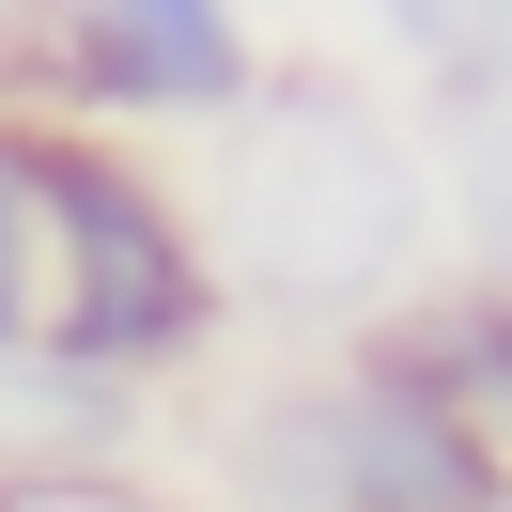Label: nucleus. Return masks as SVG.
<instances>
[{"instance_id": "obj_1", "label": "nucleus", "mask_w": 512, "mask_h": 512, "mask_svg": "<svg viewBox=\"0 0 512 512\" xmlns=\"http://www.w3.org/2000/svg\"><path fill=\"white\" fill-rule=\"evenodd\" d=\"M202 264H218L233 326H295V342H373L388 311L450 280L435 233V171H419V125L388 94H357L342 63H264L249 109L202 156Z\"/></svg>"}, {"instance_id": "obj_5", "label": "nucleus", "mask_w": 512, "mask_h": 512, "mask_svg": "<svg viewBox=\"0 0 512 512\" xmlns=\"http://www.w3.org/2000/svg\"><path fill=\"white\" fill-rule=\"evenodd\" d=\"M140 419H156V388H109V373H78V357H47V342L0 357V481H16V497L125 466Z\"/></svg>"}, {"instance_id": "obj_4", "label": "nucleus", "mask_w": 512, "mask_h": 512, "mask_svg": "<svg viewBox=\"0 0 512 512\" xmlns=\"http://www.w3.org/2000/svg\"><path fill=\"white\" fill-rule=\"evenodd\" d=\"M0 78H16L0 109H47V125H94V140L233 125L264 78V32H249V0H32Z\"/></svg>"}, {"instance_id": "obj_10", "label": "nucleus", "mask_w": 512, "mask_h": 512, "mask_svg": "<svg viewBox=\"0 0 512 512\" xmlns=\"http://www.w3.org/2000/svg\"><path fill=\"white\" fill-rule=\"evenodd\" d=\"M0 512H32V497H16V481H0Z\"/></svg>"}, {"instance_id": "obj_11", "label": "nucleus", "mask_w": 512, "mask_h": 512, "mask_svg": "<svg viewBox=\"0 0 512 512\" xmlns=\"http://www.w3.org/2000/svg\"><path fill=\"white\" fill-rule=\"evenodd\" d=\"M466 512H512V497H466Z\"/></svg>"}, {"instance_id": "obj_6", "label": "nucleus", "mask_w": 512, "mask_h": 512, "mask_svg": "<svg viewBox=\"0 0 512 512\" xmlns=\"http://www.w3.org/2000/svg\"><path fill=\"white\" fill-rule=\"evenodd\" d=\"M419 171H435V233H466V280H512V47L435 78Z\"/></svg>"}, {"instance_id": "obj_2", "label": "nucleus", "mask_w": 512, "mask_h": 512, "mask_svg": "<svg viewBox=\"0 0 512 512\" xmlns=\"http://www.w3.org/2000/svg\"><path fill=\"white\" fill-rule=\"evenodd\" d=\"M218 264H202V218L140 140L47 125L32 109V342L78 357L109 388H156L218 342Z\"/></svg>"}, {"instance_id": "obj_9", "label": "nucleus", "mask_w": 512, "mask_h": 512, "mask_svg": "<svg viewBox=\"0 0 512 512\" xmlns=\"http://www.w3.org/2000/svg\"><path fill=\"white\" fill-rule=\"evenodd\" d=\"M16 32H32V0H0V47H16Z\"/></svg>"}, {"instance_id": "obj_7", "label": "nucleus", "mask_w": 512, "mask_h": 512, "mask_svg": "<svg viewBox=\"0 0 512 512\" xmlns=\"http://www.w3.org/2000/svg\"><path fill=\"white\" fill-rule=\"evenodd\" d=\"M32 342V109H0V357Z\"/></svg>"}, {"instance_id": "obj_12", "label": "nucleus", "mask_w": 512, "mask_h": 512, "mask_svg": "<svg viewBox=\"0 0 512 512\" xmlns=\"http://www.w3.org/2000/svg\"><path fill=\"white\" fill-rule=\"evenodd\" d=\"M497 16H512V0H497Z\"/></svg>"}, {"instance_id": "obj_8", "label": "nucleus", "mask_w": 512, "mask_h": 512, "mask_svg": "<svg viewBox=\"0 0 512 512\" xmlns=\"http://www.w3.org/2000/svg\"><path fill=\"white\" fill-rule=\"evenodd\" d=\"M373 32L450 78V63H481V47H512V16H497V0H373Z\"/></svg>"}, {"instance_id": "obj_3", "label": "nucleus", "mask_w": 512, "mask_h": 512, "mask_svg": "<svg viewBox=\"0 0 512 512\" xmlns=\"http://www.w3.org/2000/svg\"><path fill=\"white\" fill-rule=\"evenodd\" d=\"M202 497L218 512H466V497H512V466L388 342H326L202 419Z\"/></svg>"}]
</instances>
